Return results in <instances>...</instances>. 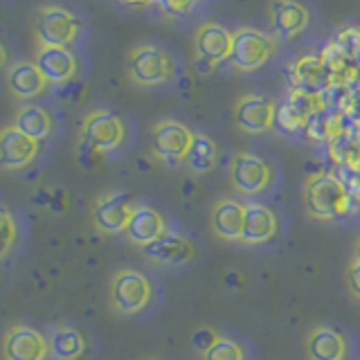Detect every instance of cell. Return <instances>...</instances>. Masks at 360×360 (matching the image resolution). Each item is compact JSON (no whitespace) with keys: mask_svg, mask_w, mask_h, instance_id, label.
<instances>
[{"mask_svg":"<svg viewBox=\"0 0 360 360\" xmlns=\"http://www.w3.org/2000/svg\"><path fill=\"white\" fill-rule=\"evenodd\" d=\"M234 48V32L219 22H202L194 34V50L198 61L205 68H214L223 61H230Z\"/></svg>","mask_w":360,"mask_h":360,"instance_id":"ba28073f","label":"cell"},{"mask_svg":"<svg viewBox=\"0 0 360 360\" xmlns=\"http://www.w3.org/2000/svg\"><path fill=\"white\" fill-rule=\"evenodd\" d=\"M354 262H360V239L354 245Z\"/></svg>","mask_w":360,"mask_h":360,"instance_id":"e575fe53","label":"cell"},{"mask_svg":"<svg viewBox=\"0 0 360 360\" xmlns=\"http://www.w3.org/2000/svg\"><path fill=\"white\" fill-rule=\"evenodd\" d=\"M202 360H245L243 347L230 338H219L210 352L202 354Z\"/></svg>","mask_w":360,"mask_h":360,"instance_id":"4316f807","label":"cell"},{"mask_svg":"<svg viewBox=\"0 0 360 360\" xmlns=\"http://www.w3.org/2000/svg\"><path fill=\"white\" fill-rule=\"evenodd\" d=\"M124 5H133V7H142V5H151L153 0H120Z\"/></svg>","mask_w":360,"mask_h":360,"instance_id":"d6a6232c","label":"cell"},{"mask_svg":"<svg viewBox=\"0 0 360 360\" xmlns=\"http://www.w3.org/2000/svg\"><path fill=\"white\" fill-rule=\"evenodd\" d=\"M5 63H7V50L3 48V43H0V70L5 68Z\"/></svg>","mask_w":360,"mask_h":360,"instance_id":"836d02e7","label":"cell"},{"mask_svg":"<svg viewBox=\"0 0 360 360\" xmlns=\"http://www.w3.org/2000/svg\"><path fill=\"white\" fill-rule=\"evenodd\" d=\"M230 178L239 194L259 196L273 183V167L255 153H239L232 160Z\"/></svg>","mask_w":360,"mask_h":360,"instance_id":"8992f818","label":"cell"},{"mask_svg":"<svg viewBox=\"0 0 360 360\" xmlns=\"http://www.w3.org/2000/svg\"><path fill=\"white\" fill-rule=\"evenodd\" d=\"M11 127H16L20 133L30 135L32 140H45L48 135L52 133V117L48 115V110L41 108V106H22L16 112V120Z\"/></svg>","mask_w":360,"mask_h":360,"instance_id":"603a6c76","label":"cell"},{"mask_svg":"<svg viewBox=\"0 0 360 360\" xmlns=\"http://www.w3.org/2000/svg\"><path fill=\"white\" fill-rule=\"evenodd\" d=\"M245 205L234 198H223L212 207V230L225 241H239L243 230Z\"/></svg>","mask_w":360,"mask_h":360,"instance_id":"d6986e66","label":"cell"},{"mask_svg":"<svg viewBox=\"0 0 360 360\" xmlns=\"http://www.w3.org/2000/svg\"><path fill=\"white\" fill-rule=\"evenodd\" d=\"M131 79L140 86H160L174 77V61L155 45H138L129 59Z\"/></svg>","mask_w":360,"mask_h":360,"instance_id":"5b68a950","label":"cell"},{"mask_svg":"<svg viewBox=\"0 0 360 360\" xmlns=\"http://www.w3.org/2000/svg\"><path fill=\"white\" fill-rule=\"evenodd\" d=\"M217 160H219L217 142H214L205 133H194V142H191V146H189L185 165L194 174H207L217 167Z\"/></svg>","mask_w":360,"mask_h":360,"instance_id":"cb8c5ba5","label":"cell"},{"mask_svg":"<svg viewBox=\"0 0 360 360\" xmlns=\"http://www.w3.org/2000/svg\"><path fill=\"white\" fill-rule=\"evenodd\" d=\"M307 352L311 360H345L347 342L340 331L331 326H318L309 333Z\"/></svg>","mask_w":360,"mask_h":360,"instance_id":"44dd1931","label":"cell"},{"mask_svg":"<svg viewBox=\"0 0 360 360\" xmlns=\"http://www.w3.org/2000/svg\"><path fill=\"white\" fill-rule=\"evenodd\" d=\"M340 48L352 56V59L360 61V25H349L340 30L333 39Z\"/></svg>","mask_w":360,"mask_h":360,"instance_id":"83f0119b","label":"cell"},{"mask_svg":"<svg viewBox=\"0 0 360 360\" xmlns=\"http://www.w3.org/2000/svg\"><path fill=\"white\" fill-rule=\"evenodd\" d=\"M142 252L146 259L160 266H180L187 264L196 257V248L189 239L174 232H165L162 236H158L155 241L142 245Z\"/></svg>","mask_w":360,"mask_h":360,"instance_id":"5bb4252c","label":"cell"},{"mask_svg":"<svg viewBox=\"0 0 360 360\" xmlns=\"http://www.w3.org/2000/svg\"><path fill=\"white\" fill-rule=\"evenodd\" d=\"M3 354L5 360H45L50 354L48 338L32 326L16 324L5 333Z\"/></svg>","mask_w":360,"mask_h":360,"instance_id":"8fae6325","label":"cell"},{"mask_svg":"<svg viewBox=\"0 0 360 360\" xmlns=\"http://www.w3.org/2000/svg\"><path fill=\"white\" fill-rule=\"evenodd\" d=\"M309 115L304 112L302 108H297L295 104H290V101L286 99L284 104L277 106L275 110V127L281 129L284 133H300L307 129L309 124Z\"/></svg>","mask_w":360,"mask_h":360,"instance_id":"484cf974","label":"cell"},{"mask_svg":"<svg viewBox=\"0 0 360 360\" xmlns=\"http://www.w3.org/2000/svg\"><path fill=\"white\" fill-rule=\"evenodd\" d=\"M39 153V142L30 135L20 133L16 127H7L0 131V169L16 172L27 167Z\"/></svg>","mask_w":360,"mask_h":360,"instance_id":"4fadbf2b","label":"cell"},{"mask_svg":"<svg viewBox=\"0 0 360 360\" xmlns=\"http://www.w3.org/2000/svg\"><path fill=\"white\" fill-rule=\"evenodd\" d=\"M288 77L292 82V88H309V90H318V86L324 84L326 70L324 63L320 59V52H307L300 54L295 61L288 65Z\"/></svg>","mask_w":360,"mask_h":360,"instance_id":"7402d4cb","label":"cell"},{"mask_svg":"<svg viewBox=\"0 0 360 360\" xmlns=\"http://www.w3.org/2000/svg\"><path fill=\"white\" fill-rule=\"evenodd\" d=\"M219 333L214 331V329H207V326H200V329H196L194 333H191V345H194V349L196 352H200V354H205V352H210V349L217 345V340H219Z\"/></svg>","mask_w":360,"mask_h":360,"instance_id":"4dcf8cb0","label":"cell"},{"mask_svg":"<svg viewBox=\"0 0 360 360\" xmlns=\"http://www.w3.org/2000/svg\"><path fill=\"white\" fill-rule=\"evenodd\" d=\"M277 104L264 95H245L236 101L234 120L245 133H266L275 127Z\"/></svg>","mask_w":360,"mask_h":360,"instance_id":"7c38bea8","label":"cell"},{"mask_svg":"<svg viewBox=\"0 0 360 360\" xmlns=\"http://www.w3.org/2000/svg\"><path fill=\"white\" fill-rule=\"evenodd\" d=\"M127 236L138 245H146L155 241L158 236H162L167 232V223L162 219V214L149 207V205H135L129 225H127Z\"/></svg>","mask_w":360,"mask_h":360,"instance_id":"ac0fdd59","label":"cell"},{"mask_svg":"<svg viewBox=\"0 0 360 360\" xmlns=\"http://www.w3.org/2000/svg\"><path fill=\"white\" fill-rule=\"evenodd\" d=\"M7 88L18 99H32L45 93L48 82H45V77L41 75L37 63L18 61L7 70Z\"/></svg>","mask_w":360,"mask_h":360,"instance_id":"ffe728a7","label":"cell"},{"mask_svg":"<svg viewBox=\"0 0 360 360\" xmlns=\"http://www.w3.org/2000/svg\"><path fill=\"white\" fill-rule=\"evenodd\" d=\"M153 3L169 16H187L196 9L200 0H153Z\"/></svg>","mask_w":360,"mask_h":360,"instance_id":"f546056e","label":"cell"},{"mask_svg":"<svg viewBox=\"0 0 360 360\" xmlns=\"http://www.w3.org/2000/svg\"><path fill=\"white\" fill-rule=\"evenodd\" d=\"M135 210V202L127 191H108L93 205V221L95 228L104 234L124 232L129 225V219Z\"/></svg>","mask_w":360,"mask_h":360,"instance_id":"30bf717a","label":"cell"},{"mask_svg":"<svg viewBox=\"0 0 360 360\" xmlns=\"http://www.w3.org/2000/svg\"><path fill=\"white\" fill-rule=\"evenodd\" d=\"M37 32L41 45H56L68 48L79 37V20L63 7H43L37 18Z\"/></svg>","mask_w":360,"mask_h":360,"instance_id":"9c48e42d","label":"cell"},{"mask_svg":"<svg viewBox=\"0 0 360 360\" xmlns=\"http://www.w3.org/2000/svg\"><path fill=\"white\" fill-rule=\"evenodd\" d=\"M153 288L151 281L140 270H120L110 284V302L120 313L133 315L146 309L151 302Z\"/></svg>","mask_w":360,"mask_h":360,"instance_id":"277c9868","label":"cell"},{"mask_svg":"<svg viewBox=\"0 0 360 360\" xmlns=\"http://www.w3.org/2000/svg\"><path fill=\"white\" fill-rule=\"evenodd\" d=\"M191 142H194V133L183 122L162 120L153 127V153L169 165L185 162Z\"/></svg>","mask_w":360,"mask_h":360,"instance_id":"52a82bcc","label":"cell"},{"mask_svg":"<svg viewBox=\"0 0 360 360\" xmlns=\"http://www.w3.org/2000/svg\"><path fill=\"white\" fill-rule=\"evenodd\" d=\"M50 354L56 360H75L84 354V338L72 326H56L48 338Z\"/></svg>","mask_w":360,"mask_h":360,"instance_id":"d4e9b609","label":"cell"},{"mask_svg":"<svg viewBox=\"0 0 360 360\" xmlns=\"http://www.w3.org/2000/svg\"><path fill=\"white\" fill-rule=\"evenodd\" d=\"M279 52V37L257 27H239L234 32V48L230 61L236 70L255 72Z\"/></svg>","mask_w":360,"mask_h":360,"instance_id":"7a4b0ae2","label":"cell"},{"mask_svg":"<svg viewBox=\"0 0 360 360\" xmlns=\"http://www.w3.org/2000/svg\"><path fill=\"white\" fill-rule=\"evenodd\" d=\"M304 196L309 212L318 219H342L352 210V194L342 180L331 174L313 176L304 189Z\"/></svg>","mask_w":360,"mask_h":360,"instance_id":"6da1fadb","label":"cell"},{"mask_svg":"<svg viewBox=\"0 0 360 360\" xmlns=\"http://www.w3.org/2000/svg\"><path fill=\"white\" fill-rule=\"evenodd\" d=\"M277 232V217L264 202H248L243 212V230L241 239L248 245L266 243L275 236Z\"/></svg>","mask_w":360,"mask_h":360,"instance_id":"2e32d148","label":"cell"},{"mask_svg":"<svg viewBox=\"0 0 360 360\" xmlns=\"http://www.w3.org/2000/svg\"><path fill=\"white\" fill-rule=\"evenodd\" d=\"M270 20H273L275 37L279 39H295L309 27L311 14L307 5H302L300 0H275L270 7Z\"/></svg>","mask_w":360,"mask_h":360,"instance_id":"9a60e30c","label":"cell"},{"mask_svg":"<svg viewBox=\"0 0 360 360\" xmlns=\"http://www.w3.org/2000/svg\"><path fill=\"white\" fill-rule=\"evenodd\" d=\"M16 241V223L11 214L0 207V259H3Z\"/></svg>","mask_w":360,"mask_h":360,"instance_id":"f1b7e54d","label":"cell"},{"mask_svg":"<svg viewBox=\"0 0 360 360\" xmlns=\"http://www.w3.org/2000/svg\"><path fill=\"white\" fill-rule=\"evenodd\" d=\"M34 63L48 84H65L77 72L75 54L68 48H56V45H41Z\"/></svg>","mask_w":360,"mask_h":360,"instance_id":"e0dca14e","label":"cell"},{"mask_svg":"<svg viewBox=\"0 0 360 360\" xmlns=\"http://www.w3.org/2000/svg\"><path fill=\"white\" fill-rule=\"evenodd\" d=\"M347 281H349V288H352L354 297L360 300V262H352L347 270Z\"/></svg>","mask_w":360,"mask_h":360,"instance_id":"1f68e13d","label":"cell"},{"mask_svg":"<svg viewBox=\"0 0 360 360\" xmlns=\"http://www.w3.org/2000/svg\"><path fill=\"white\" fill-rule=\"evenodd\" d=\"M127 127L110 110H93L82 124V144L95 153L115 151L124 142Z\"/></svg>","mask_w":360,"mask_h":360,"instance_id":"3957f363","label":"cell"}]
</instances>
